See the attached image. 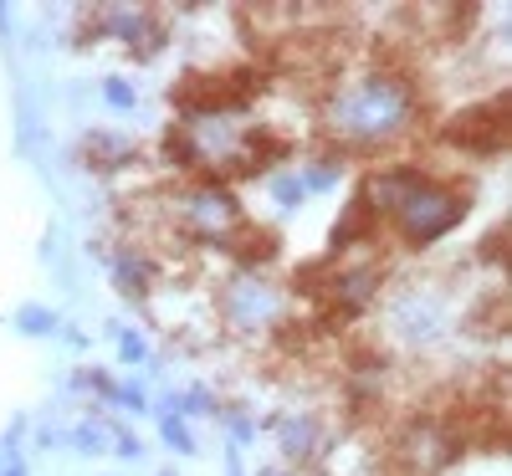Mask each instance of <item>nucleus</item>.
<instances>
[{"label":"nucleus","mask_w":512,"mask_h":476,"mask_svg":"<svg viewBox=\"0 0 512 476\" xmlns=\"http://www.w3.org/2000/svg\"><path fill=\"white\" fill-rule=\"evenodd\" d=\"M425 118V98L410 67L400 62H369L354 67L323 93V134L333 154H384L400 149Z\"/></svg>","instance_id":"1"},{"label":"nucleus","mask_w":512,"mask_h":476,"mask_svg":"<svg viewBox=\"0 0 512 476\" xmlns=\"http://www.w3.org/2000/svg\"><path fill=\"white\" fill-rule=\"evenodd\" d=\"M359 195L369 200L379 231L390 226L400 236V246H410V251L446 241L466 221V210H472V185H456L451 175H431L420 164L369 169L359 180Z\"/></svg>","instance_id":"2"},{"label":"nucleus","mask_w":512,"mask_h":476,"mask_svg":"<svg viewBox=\"0 0 512 476\" xmlns=\"http://www.w3.org/2000/svg\"><path fill=\"white\" fill-rule=\"evenodd\" d=\"M262 93H267V67L262 57H251L231 67H190L185 77H175L169 103H175L180 123H195V118H236Z\"/></svg>","instance_id":"3"},{"label":"nucleus","mask_w":512,"mask_h":476,"mask_svg":"<svg viewBox=\"0 0 512 476\" xmlns=\"http://www.w3.org/2000/svg\"><path fill=\"white\" fill-rule=\"evenodd\" d=\"M164 210H169V226L190 241H205V246H221L231 241L241 226H246V210L236 200L231 185H210V180H185L164 195Z\"/></svg>","instance_id":"4"},{"label":"nucleus","mask_w":512,"mask_h":476,"mask_svg":"<svg viewBox=\"0 0 512 476\" xmlns=\"http://www.w3.org/2000/svg\"><path fill=\"white\" fill-rule=\"evenodd\" d=\"M216 318L241 338L277 333L287 323V287L267 272H226L216 282Z\"/></svg>","instance_id":"5"},{"label":"nucleus","mask_w":512,"mask_h":476,"mask_svg":"<svg viewBox=\"0 0 512 476\" xmlns=\"http://www.w3.org/2000/svg\"><path fill=\"white\" fill-rule=\"evenodd\" d=\"M446 149L466 154V159H492L507 149V93H492V98H477L466 103L456 118L441 123L436 134Z\"/></svg>","instance_id":"6"},{"label":"nucleus","mask_w":512,"mask_h":476,"mask_svg":"<svg viewBox=\"0 0 512 476\" xmlns=\"http://www.w3.org/2000/svg\"><path fill=\"white\" fill-rule=\"evenodd\" d=\"M88 26L98 36L123 41L134 52V62H154L169 41V21L154 6H98V11H88Z\"/></svg>","instance_id":"7"},{"label":"nucleus","mask_w":512,"mask_h":476,"mask_svg":"<svg viewBox=\"0 0 512 476\" xmlns=\"http://www.w3.org/2000/svg\"><path fill=\"white\" fill-rule=\"evenodd\" d=\"M262 430H272V436H277V451H282L287 471L318 466V461L328 456V441H333L328 425H323L318 415H267Z\"/></svg>","instance_id":"8"},{"label":"nucleus","mask_w":512,"mask_h":476,"mask_svg":"<svg viewBox=\"0 0 512 476\" xmlns=\"http://www.w3.org/2000/svg\"><path fill=\"white\" fill-rule=\"evenodd\" d=\"M390 328H395V338L400 343H436L441 338V328H446V308L436 297H400L395 308H390Z\"/></svg>","instance_id":"9"},{"label":"nucleus","mask_w":512,"mask_h":476,"mask_svg":"<svg viewBox=\"0 0 512 476\" xmlns=\"http://www.w3.org/2000/svg\"><path fill=\"white\" fill-rule=\"evenodd\" d=\"M221 251L231 256V272H267L282 251V236L262 221H246L231 241H221Z\"/></svg>","instance_id":"10"},{"label":"nucleus","mask_w":512,"mask_h":476,"mask_svg":"<svg viewBox=\"0 0 512 476\" xmlns=\"http://www.w3.org/2000/svg\"><path fill=\"white\" fill-rule=\"evenodd\" d=\"M82 159H88L93 169H103V175H113V169L139 159V144L128 139V134H113V128H98V134L82 139Z\"/></svg>","instance_id":"11"},{"label":"nucleus","mask_w":512,"mask_h":476,"mask_svg":"<svg viewBox=\"0 0 512 476\" xmlns=\"http://www.w3.org/2000/svg\"><path fill=\"white\" fill-rule=\"evenodd\" d=\"M11 323H16L21 338H57L62 333V318H57V308H47V302H21Z\"/></svg>","instance_id":"12"},{"label":"nucleus","mask_w":512,"mask_h":476,"mask_svg":"<svg viewBox=\"0 0 512 476\" xmlns=\"http://www.w3.org/2000/svg\"><path fill=\"white\" fill-rule=\"evenodd\" d=\"M67 446L82 451V456H103V451L113 446V425H103V420H82V425L67 430Z\"/></svg>","instance_id":"13"},{"label":"nucleus","mask_w":512,"mask_h":476,"mask_svg":"<svg viewBox=\"0 0 512 476\" xmlns=\"http://www.w3.org/2000/svg\"><path fill=\"white\" fill-rule=\"evenodd\" d=\"M159 436H164L169 451L195 456V430H190V420H180V415H159Z\"/></svg>","instance_id":"14"},{"label":"nucleus","mask_w":512,"mask_h":476,"mask_svg":"<svg viewBox=\"0 0 512 476\" xmlns=\"http://www.w3.org/2000/svg\"><path fill=\"white\" fill-rule=\"evenodd\" d=\"M108 405H113V410H128V415H139V410H149V389H144L139 379H123V384H113Z\"/></svg>","instance_id":"15"},{"label":"nucleus","mask_w":512,"mask_h":476,"mask_svg":"<svg viewBox=\"0 0 512 476\" xmlns=\"http://www.w3.org/2000/svg\"><path fill=\"white\" fill-rule=\"evenodd\" d=\"M267 195H272L282 210H297V205L308 200V190H303V180H297V175H272V180H267Z\"/></svg>","instance_id":"16"},{"label":"nucleus","mask_w":512,"mask_h":476,"mask_svg":"<svg viewBox=\"0 0 512 476\" xmlns=\"http://www.w3.org/2000/svg\"><path fill=\"white\" fill-rule=\"evenodd\" d=\"M98 88H103L108 108H134V103H139V93H134V82H128V77H118V72H108V77L98 82Z\"/></svg>","instance_id":"17"},{"label":"nucleus","mask_w":512,"mask_h":476,"mask_svg":"<svg viewBox=\"0 0 512 476\" xmlns=\"http://www.w3.org/2000/svg\"><path fill=\"white\" fill-rule=\"evenodd\" d=\"M108 333H118V354H123V364H144V359H149V343H144L134 328H118V323H108Z\"/></svg>","instance_id":"18"},{"label":"nucleus","mask_w":512,"mask_h":476,"mask_svg":"<svg viewBox=\"0 0 512 476\" xmlns=\"http://www.w3.org/2000/svg\"><path fill=\"white\" fill-rule=\"evenodd\" d=\"M502 246H507V226H492L482 236V246H477V262L482 267H502Z\"/></svg>","instance_id":"19"},{"label":"nucleus","mask_w":512,"mask_h":476,"mask_svg":"<svg viewBox=\"0 0 512 476\" xmlns=\"http://www.w3.org/2000/svg\"><path fill=\"white\" fill-rule=\"evenodd\" d=\"M108 451H118L123 461H134V456H144V441H139L128 425H113V446H108Z\"/></svg>","instance_id":"20"},{"label":"nucleus","mask_w":512,"mask_h":476,"mask_svg":"<svg viewBox=\"0 0 512 476\" xmlns=\"http://www.w3.org/2000/svg\"><path fill=\"white\" fill-rule=\"evenodd\" d=\"M0 476H31V466H26V461L11 451V456H6V466H0Z\"/></svg>","instance_id":"21"},{"label":"nucleus","mask_w":512,"mask_h":476,"mask_svg":"<svg viewBox=\"0 0 512 476\" xmlns=\"http://www.w3.org/2000/svg\"><path fill=\"white\" fill-rule=\"evenodd\" d=\"M256 476H297V471H287V466H256Z\"/></svg>","instance_id":"22"},{"label":"nucleus","mask_w":512,"mask_h":476,"mask_svg":"<svg viewBox=\"0 0 512 476\" xmlns=\"http://www.w3.org/2000/svg\"><path fill=\"white\" fill-rule=\"evenodd\" d=\"M6 456H11V451H6V446H0V466H6Z\"/></svg>","instance_id":"23"},{"label":"nucleus","mask_w":512,"mask_h":476,"mask_svg":"<svg viewBox=\"0 0 512 476\" xmlns=\"http://www.w3.org/2000/svg\"><path fill=\"white\" fill-rule=\"evenodd\" d=\"M159 476H175V471H159Z\"/></svg>","instance_id":"24"}]
</instances>
